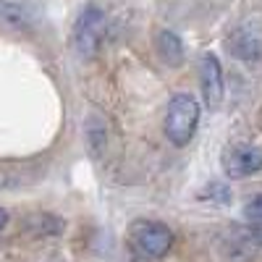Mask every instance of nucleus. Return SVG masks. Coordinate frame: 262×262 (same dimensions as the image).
Listing matches in <instances>:
<instances>
[{
  "label": "nucleus",
  "instance_id": "f257e3e1",
  "mask_svg": "<svg viewBox=\"0 0 262 262\" xmlns=\"http://www.w3.org/2000/svg\"><path fill=\"white\" fill-rule=\"evenodd\" d=\"M196 121H200V105L191 95H176L168 105L165 113V134L173 144H189V139L194 137Z\"/></svg>",
  "mask_w": 262,
  "mask_h": 262
},
{
  "label": "nucleus",
  "instance_id": "f03ea898",
  "mask_svg": "<svg viewBox=\"0 0 262 262\" xmlns=\"http://www.w3.org/2000/svg\"><path fill=\"white\" fill-rule=\"evenodd\" d=\"M131 242L144 257H165L173 244V233L163 223L139 221L131 226Z\"/></svg>",
  "mask_w": 262,
  "mask_h": 262
},
{
  "label": "nucleus",
  "instance_id": "7ed1b4c3",
  "mask_svg": "<svg viewBox=\"0 0 262 262\" xmlns=\"http://www.w3.org/2000/svg\"><path fill=\"white\" fill-rule=\"evenodd\" d=\"M102 34H105V13L100 8H95V6L84 8L79 21H76V27H74V45H76V50L84 58L95 55L97 48H100V42H102Z\"/></svg>",
  "mask_w": 262,
  "mask_h": 262
},
{
  "label": "nucleus",
  "instance_id": "20e7f679",
  "mask_svg": "<svg viewBox=\"0 0 262 262\" xmlns=\"http://www.w3.org/2000/svg\"><path fill=\"white\" fill-rule=\"evenodd\" d=\"M223 170L228 179H249L262 170V152L252 144H231L223 152Z\"/></svg>",
  "mask_w": 262,
  "mask_h": 262
},
{
  "label": "nucleus",
  "instance_id": "39448f33",
  "mask_svg": "<svg viewBox=\"0 0 262 262\" xmlns=\"http://www.w3.org/2000/svg\"><path fill=\"white\" fill-rule=\"evenodd\" d=\"M200 84H202V95L210 111L221 107L223 102V69H221V60L215 58V53H205L200 58Z\"/></svg>",
  "mask_w": 262,
  "mask_h": 262
},
{
  "label": "nucleus",
  "instance_id": "423d86ee",
  "mask_svg": "<svg viewBox=\"0 0 262 262\" xmlns=\"http://www.w3.org/2000/svg\"><path fill=\"white\" fill-rule=\"evenodd\" d=\"M158 55L163 58L165 66H181L184 60V45L173 32H160L158 34Z\"/></svg>",
  "mask_w": 262,
  "mask_h": 262
},
{
  "label": "nucleus",
  "instance_id": "0eeeda50",
  "mask_svg": "<svg viewBox=\"0 0 262 262\" xmlns=\"http://www.w3.org/2000/svg\"><path fill=\"white\" fill-rule=\"evenodd\" d=\"M0 27H6V29H27L29 27V13L21 6H16V3L0 0Z\"/></svg>",
  "mask_w": 262,
  "mask_h": 262
},
{
  "label": "nucleus",
  "instance_id": "6e6552de",
  "mask_svg": "<svg viewBox=\"0 0 262 262\" xmlns=\"http://www.w3.org/2000/svg\"><path fill=\"white\" fill-rule=\"evenodd\" d=\"M244 215H247V221H249V223L262 226V194H259V196H252V200L247 202Z\"/></svg>",
  "mask_w": 262,
  "mask_h": 262
},
{
  "label": "nucleus",
  "instance_id": "1a4fd4ad",
  "mask_svg": "<svg viewBox=\"0 0 262 262\" xmlns=\"http://www.w3.org/2000/svg\"><path fill=\"white\" fill-rule=\"evenodd\" d=\"M252 238H254V242H257V244L262 247V226H257V228L252 231Z\"/></svg>",
  "mask_w": 262,
  "mask_h": 262
},
{
  "label": "nucleus",
  "instance_id": "9d476101",
  "mask_svg": "<svg viewBox=\"0 0 262 262\" xmlns=\"http://www.w3.org/2000/svg\"><path fill=\"white\" fill-rule=\"evenodd\" d=\"M6 223H8V215H6V212H3V210H0V228H3V226H6Z\"/></svg>",
  "mask_w": 262,
  "mask_h": 262
}]
</instances>
